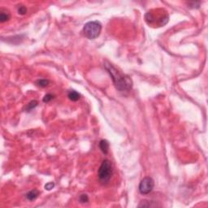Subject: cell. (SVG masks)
Masks as SVG:
<instances>
[{"mask_svg": "<svg viewBox=\"0 0 208 208\" xmlns=\"http://www.w3.org/2000/svg\"><path fill=\"white\" fill-rule=\"evenodd\" d=\"M104 67L106 72L111 77L115 87L121 92L129 91L133 87V81L128 75L124 74L120 71L116 69L112 64L108 62L104 63Z\"/></svg>", "mask_w": 208, "mask_h": 208, "instance_id": "cell-1", "label": "cell"}, {"mask_svg": "<svg viewBox=\"0 0 208 208\" xmlns=\"http://www.w3.org/2000/svg\"><path fill=\"white\" fill-rule=\"evenodd\" d=\"M145 21L152 27H162L167 24L169 16L164 9H153L145 16Z\"/></svg>", "mask_w": 208, "mask_h": 208, "instance_id": "cell-2", "label": "cell"}, {"mask_svg": "<svg viewBox=\"0 0 208 208\" xmlns=\"http://www.w3.org/2000/svg\"><path fill=\"white\" fill-rule=\"evenodd\" d=\"M101 31H102V24L98 20L87 22L83 27L84 35L90 40L97 38L101 34Z\"/></svg>", "mask_w": 208, "mask_h": 208, "instance_id": "cell-3", "label": "cell"}, {"mask_svg": "<svg viewBox=\"0 0 208 208\" xmlns=\"http://www.w3.org/2000/svg\"><path fill=\"white\" fill-rule=\"evenodd\" d=\"M112 173H113V170H112V165H111V161L108 160H103L99 169V172H98V176H99L100 182L102 184L108 183L109 181L111 180Z\"/></svg>", "mask_w": 208, "mask_h": 208, "instance_id": "cell-4", "label": "cell"}, {"mask_svg": "<svg viewBox=\"0 0 208 208\" xmlns=\"http://www.w3.org/2000/svg\"><path fill=\"white\" fill-rule=\"evenodd\" d=\"M155 187V181L150 177H144L139 184V192L143 195L150 194Z\"/></svg>", "mask_w": 208, "mask_h": 208, "instance_id": "cell-5", "label": "cell"}, {"mask_svg": "<svg viewBox=\"0 0 208 208\" xmlns=\"http://www.w3.org/2000/svg\"><path fill=\"white\" fill-rule=\"evenodd\" d=\"M156 206H160V205L158 204L156 202L148 201V200H143L138 205V207H156Z\"/></svg>", "mask_w": 208, "mask_h": 208, "instance_id": "cell-6", "label": "cell"}, {"mask_svg": "<svg viewBox=\"0 0 208 208\" xmlns=\"http://www.w3.org/2000/svg\"><path fill=\"white\" fill-rule=\"evenodd\" d=\"M11 18V14L8 11L5 9H1L0 11V22L4 23V22L8 21Z\"/></svg>", "mask_w": 208, "mask_h": 208, "instance_id": "cell-7", "label": "cell"}, {"mask_svg": "<svg viewBox=\"0 0 208 208\" xmlns=\"http://www.w3.org/2000/svg\"><path fill=\"white\" fill-rule=\"evenodd\" d=\"M109 142L107 140H105V139H102L99 142V148L101 151H102L103 154L106 155L109 151Z\"/></svg>", "mask_w": 208, "mask_h": 208, "instance_id": "cell-8", "label": "cell"}, {"mask_svg": "<svg viewBox=\"0 0 208 208\" xmlns=\"http://www.w3.org/2000/svg\"><path fill=\"white\" fill-rule=\"evenodd\" d=\"M39 194H40V192L38 189H33V190H30V191L27 193L26 199L29 200V201H34L36 199H38Z\"/></svg>", "mask_w": 208, "mask_h": 208, "instance_id": "cell-9", "label": "cell"}, {"mask_svg": "<svg viewBox=\"0 0 208 208\" xmlns=\"http://www.w3.org/2000/svg\"><path fill=\"white\" fill-rule=\"evenodd\" d=\"M68 99L73 101V102H77L81 99V95L78 92H77L76 90H70L68 94Z\"/></svg>", "mask_w": 208, "mask_h": 208, "instance_id": "cell-10", "label": "cell"}, {"mask_svg": "<svg viewBox=\"0 0 208 208\" xmlns=\"http://www.w3.org/2000/svg\"><path fill=\"white\" fill-rule=\"evenodd\" d=\"M38 105V102L37 100H33V101L29 102V103L27 104L26 107H25V111H26L27 112H30L32 110H34L35 107H37Z\"/></svg>", "mask_w": 208, "mask_h": 208, "instance_id": "cell-11", "label": "cell"}, {"mask_svg": "<svg viewBox=\"0 0 208 208\" xmlns=\"http://www.w3.org/2000/svg\"><path fill=\"white\" fill-rule=\"evenodd\" d=\"M49 84H50V81L47 80V79H40V80H38L36 81V85L41 88H45L46 86H48Z\"/></svg>", "mask_w": 208, "mask_h": 208, "instance_id": "cell-12", "label": "cell"}, {"mask_svg": "<svg viewBox=\"0 0 208 208\" xmlns=\"http://www.w3.org/2000/svg\"><path fill=\"white\" fill-rule=\"evenodd\" d=\"M79 201H80L81 203H87L89 202V197L86 194H83L81 195H80V198H79Z\"/></svg>", "mask_w": 208, "mask_h": 208, "instance_id": "cell-13", "label": "cell"}, {"mask_svg": "<svg viewBox=\"0 0 208 208\" xmlns=\"http://www.w3.org/2000/svg\"><path fill=\"white\" fill-rule=\"evenodd\" d=\"M17 11H18V13H19L20 15H22V16H24V15H25L27 13L26 7H24V6H23V5L19 6Z\"/></svg>", "mask_w": 208, "mask_h": 208, "instance_id": "cell-14", "label": "cell"}, {"mask_svg": "<svg viewBox=\"0 0 208 208\" xmlns=\"http://www.w3.org/2000/svg\"><path fill=\"white\" fill-rule=\"evenodd\" d=\"M53 99H54L53 95H51V94H47V95H46L45 96H44L42 101H43L44 102H51V100Z\"/></svg>", "mask_w": 208, "mask_h": 208, "instance_id": "cell-15", "label": "cell"}, {"mask_svg": "<svg viewBox=\"0 0 208 208\" xmlns=\"http://www.w3.org/2000/svg\"><path fill=\"white\" fill-rule=\"evenodd\" d=\"M54 187H55V183L54 182H48L47 184L45 185V189L46 190H48V191L49 190H51Z\"/></svg>", "mask_w": 208, "mask_h": 208, "instance_id": "cell-16", "label": "cell"}]
</instances>
